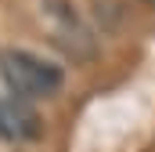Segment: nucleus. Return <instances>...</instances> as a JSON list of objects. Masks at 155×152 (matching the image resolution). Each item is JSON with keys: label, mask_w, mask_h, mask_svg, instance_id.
Returning a JSON list of instances; mask_svg holds the SVG:
<instances>
[{"label": "nucleus", "mask_w": 155, "mask_h": 152, "mask_svg": "<svg viewBox=\"0 0 155 152\" xmlns=\"http://www.w3.org/2000/svg\"><path fill=\"white\" fill-rule=\"evenodd\" d=\"M43 18H47L54 40H58L69 54H76V58H87V54H90V36H87L83 22L72 15L69 0H43Z\"/></svg>", "instance_id": "nucleus-2"}, {"label": "nucleus", "mask_w": 155, "mask_h": 152, "mask_svg": "<svg viewBox=\"0 0 155 152\" xmlns=\"http://www.w3.org/2000/svg\"><path fill=\"white\" fill-rule=\"evenodd\" d=\"M40 130H43V123L29 109L25 98H15V94L0 98V134L4 138H11V141H33V138H40Z\"/></svg>", "instance_id": "nucleus-3"}, {"label": "nucleus", "mask_w": 155, "mask_h": 152, "mask_svg": "<svg viewBox=\"0 0 155 152\" xmlns=\"http://www.w3.org/2000/svg\"><path fill=\"white\" fill-rule=\"evenodd\" d=\"M141 4H148V7H155V0H141Z\"/></svg>", "instance_id": "nucleus-4"}, {"label": "nucleus", "mask_w": 155, "mask_h": 152, "mask_svg": "<svg viewBox=\"0 0 155 152\" xmlns=\"http://www.w3.org/2000/svg\"><path fill=\"white\" fill-rule=\"evenodd\" d=\"M0 80L15 98H51L61 91V69L43 62L33 51H4L0 54Z\"/></svg>", "instance_id": "nucleus-1"}]
</instances>
